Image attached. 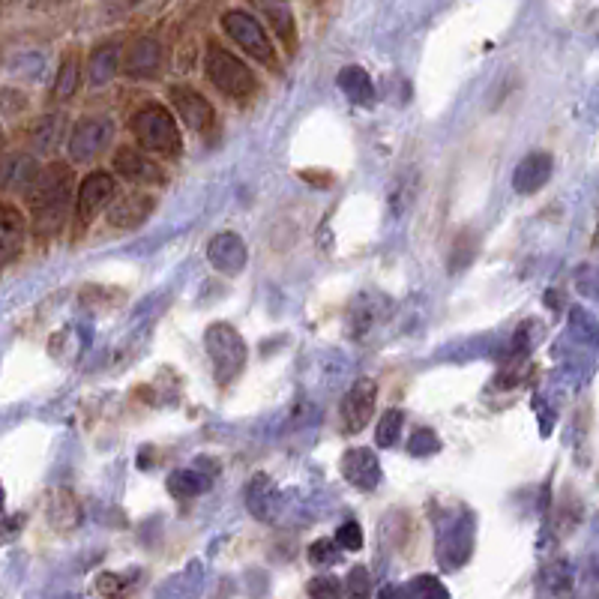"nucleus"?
I'll list each match as a JSON object with an SVG mask.
<instances>
[{"label": "nucleus", "mask_w": 599, "mask_h": 599, "mask_svg": "<svg viewBox=\"0 0 599 599\" xmlns=\"http://www.w3.org/2000/svg\"><path fill=\"white\" fill-rule=\"evenodd\" d=\"M96 591L105 599H120L126 597L129 582H126L123 576H117V573H102V576L96 579Z\"/></svg>", "instance_id": "nucleus-28"}, {"label": "nucleus", "mask_w": 599, "mask_h": 599, "mask_svg": "<svg viewBox=\"0 0 599 599\" xmlns=\"http://www.w3.org/2000/svg\"><path fill=\"white\" fill-rule=\"evenodd\" d=\"M39 165L33 162V156L27 153H12L6 159H0V189H30V183L36 180Z\"/></svg>", "instance_id": "nucleus-17"}, {"label": "nucleus", "mask_w": 599, "mask_h": 599, "mask_svg": "<svg viewBox=\"0 0 599 599\" xmlns=\"http://www.w3.org/2000/svg\"><path fill=\"white\" fill-rule=\"evenodd\" d=\"M378 599H402V591H399V588H393V585H387V588H381Z\"/></svg>", "instance_id": "nucleus-35"}, {"label": "nucleus", "mask_w": 599, "mask_h": 599, "mask_svg": "<svg viewBox=\"0 0 599 599\" xmlns=\"http://www.w3.org/2000/svg\"><path fill=\"white\" fill-rule=\"evenodd\" d=\"M114 72H117V45H99L87 63L90 84H105L114 78Z\"/></svg>", "instance_id": "nucleus-19"}, {"label": "nucleus", "mask_w": 599, "mask_h": 599, "mask_svg": "<svg viewBox=\"0 0 599 599\" xmlns=\"http://www.w3.org/2000/svg\"><path fill=\"white\" fill-rule=\"evenodd\" d=\"M552 177V156L549 153H531L519 162L516 174H513V186L522 195H531L537 189H543Z\"/></svg>", "instance_id": "nucleus-16"}, {"label": "nucleus", "mask_w": 599, "mask_h": 599, "mask_svg": "<svg viewBox=\"0 0 599 599\" xmlns=\"http://www.w3.org/2000/svg\"><path fill=\"white\" fill-rule=\"evenodd\" d=\"M204 345H207V357H210V366H213V375H216L219 384H228V381H234L243 372V366H246V342L231 324L207 327Z\"/></svg>", "instance_id": "nucleus-3"}, {"label": "nucleus", "mask_w": 599, "mask_h": 599, "mask_svg": "<svg viewBox=\"0 0 599 599\" xmlns=\"http://www.w3.org/2000/svg\"><path fill=\"white\" fill-rule=\"evenodd\" d=\"M24 237H27V222L24 216L9 207V204H0V267L12 264L21 249H24Z\"/></svg>", "instance_id": "nucleus-14"}, {"label": "nucleus", "mask_w": 599, "mask_h": 599, "mask_svg": "<svg viewBox=\"0 0 599 599\" xmlns=\"http://www.w3.org/2000/svg\"><path fill=\"white\" fill-rule=\"evenodd\" d=\"M78 81H81V69H78V60L75 54L63 57L60 69H57V81H54V99H69L75 90H78Z\"/></svg>", "instance_id": "nucleus-21"}, {"label": "nucleus", "mask_w": 599, "mask_h": 599, "mask_svg": "<svg viewBox=\"0 0 599 599\" xmlns=\"http://www.w3.org/2000/svg\"><path fill=\"white\" fill-rule=\"evenodd\" d=\"M204 69H207V78L213 81L216 90H222L225 96H234V99H243L255 90V75L252 69L234 57L231 51L219 48V45H210L207 48V60H204Z\"/></svg>", "instance_id": "nucleus-4"}, {"label": "nucleus", "mask_w": 599, "mask_h": 599, "mask_svg": "<svg viewBox=\"0 0 599 599\" xmlns=\"http://www.w3.org/2000/svg\"><path fill=\"white\" fill-rule=\"evenodd\" d=\"M378 402V384L372 378H360L342 399V420L348 432H360L369 426Z\"/></svg>", "instance_id": "nucleus-7"}, {"label": "nucleus", "mask_w": 599, "mask_h": 599, "mask_svg": "<svg viewBox=\"0 0 599 599\" xmlns=\"http://www.w3.org/2000/svg\"><path fill=\"white\" fill-rule=\"evenodd\" d=\"M111 195H114V177L111 174H105V171L87 174L78 186V219L90 222L99 210L108 207Z\"/></svg>", "instance_id": "nucleus-11"}, {"label": "nucleus", "mask_w": 599, "mask_h": 599, "mask_svg": "<svg viewBox=\"0 0 599 599\" xmlns=\"http://www.w3.org/2000/svg\"><path fill=\"white\" fill-rule=\"evenodd\" d=\"M300 177H303V180H309V183H318V189H327V186L333 183V177H330V174H315V171H303Z\"/></svg>", "instance_id": "nucleus-34"}, {"label": "nucleus", "mask_w": 599, "mask_h": 599, "mask_svg": "<svg viewBox=\"0 0 599 599\" xmlns=\"http://www.w3.org/2000/svg\"><path fill=\"white\" fill-rule=\"evenodd\" d=\"M135 141L150 150V153H159V156H174L180 153V129L174 123V117L168 114L165 105L159 102H150L144 108H138L132 114V123H129Z\"/></svg>", "instance_id": "nucleus-2"}, {"label": "nucleus", "mask_w": 599, "mask_h": 599, "mask_svg": "<svg viewBox=\"0 0 599 599\" xmlns=\"http://www.w3.org/2000/svg\"><path fill=\"white\" fill-rule=\"evenodd\" d=\"M33 141H36L39 150H51V147L60 141V117H45V120L39 123Z\"/></svg>", "instance_id": "nucleus-29"}, {"label": "nucleus", "mask_w": 599, "mask_h": 599, "mask_svg": "<svg viewBox=\"0 0 599 599\" xmlns=\"http://www.w3.org/2000/svg\"><path fill=\"white\" fill-rule=\"evenodd\" d=\"M51 522L60 531H69V528H75L81 522V510H78V504H75L72 495H57L54 510H51Z\"/></svg>", "instance_id": "nucleus-23"}, {"label": "nucleus", "mask_w": 599, "mask_h": 599, "mask_svg": "<svg viewBox=\"0 0 599 599\" xmlns=\"http://www.w3.org/2000/svg\"><path fill=\"white\" fill-rule=\"evenodd\" d=\"M246 258V243L234 231H219L207 246V261L225 276H237L246 267Z\"/></svg>", "instance_id": "nucleus-10"}, {"label": "nucleus", "mask_w": 599, "mask_h": 599, "mask_svg": "<svg viewBox=\"0 0 599 599\" xmlns=\"http://www.w3.org/2000/svg\"><path fill=\"white\" fill-rule=\"evenodd\" d=\"M342 552V546L336 543V540H318V543H312L309 546V561L315 564V567H333V564H339V555Z\"/></svg>", "instance_id": "nucleus-25"}, {"label": "nucleus", "mask_w": 599, "mask_h": 599, "mask_svg": "<svg viewBox=\"0 0 599 599\" xmlns=\"http://www.w3.org/2000/svg\"><path fill=\"white\" fill-rule=\"evenodd\" d=\"M153 207H156L153 195H147L141 189L138 192H126L114 204H108V225L111 228H123V231L138 228L153 213Z\"/></svg>", "instance_id": "nucleus-9"}, {"label": "nucleus", "mask_w": 599, "mask_h": 599, "mask_svg": "<svg viewBox=\"0 0 599 599\" xmlns=\"http://www.w3.org/2000/svg\"><path fill=\"white\" fill-rule=\"evenodd\" d=\"M408 450H411L414 456H432V453L441 450V441H438V435H435L432 429H420V432H414V438L408 441Z\"/></svg>", "instance_id": "nucleus-30"}, {"label": "nucleus", "mask_w": 599, "mask_h": 599, "mask_svg": "<svg viewBox=\"0 0 599 599\" xmlns=\"http://www.w3.org/2000/svg\"><path fill=\"white\" fill-rule=\"evenodd\" d=\"M171 105L177 108V114H180V120L189 126V129H195V132H204V129H210L213 126V105L198 93V90H192V87H183V84H177V87H171Z\"/></svg>", "instance_id": "nucleus-8"}, {"label": "nucleus", "mask_w": 599, "mask_h": 599, "mask_svg": "<svg viewBox=\"0 0 599 599\" xmlns=\"http://www.w3.org/2000/svg\"><path fill=\"white\" fill-rule=\"evenodd\" d=\"M114 171L123 174L126 180L138 183V186H150V183H162L165 180L162 168L150 156H144V153H138L132 147H120L114 153Z\"/></svg>", "instance_id": "nucleus-13"}, {"label": "nucleus", "mask_w": 599, "mask_h": 599, "mask_svg": "<svg viewBox=\"0 0 599 599\" xmlns=\"http://www.w3.org/2000/svg\"><path fill=\"white\" fill-rule=\"evenodd\" d=\"M405 599H450L447 588L435 579V576H417L411 579V585L402 591Z\"/></svg>", "instance_id": "nucleus-24"}, {"label": "nucleus", "mask_w": 599, "mask_h": 599, "mask_svg": "<svg viewBox=\"0 0 599 599\" xmlns=\"http://www.w3.org/2000/svg\"><path fill=\"white\" fill-rule=\"evenodd\" d=\"M336 543L345 549V552H360L363 549V528L357 522H345L339 531H336Z\"/></svg>", "instance_id": "nucleus-31"}, {"label": "nucleus", "mask_w": 599, "mask_h": 599, "mask_svg": "<svg viewBox=\"0 0 599 599\" xmlns=\"http://www.w3.org/2000/svg\"><path fill=\"white\" fill-rule=\"evenodd\" d=\"M72 201V171L63 162H51L36 174V180L27 189V204L33 210V228L39 234L60 231L66 210Z\"/></svg>", "instance_id": "nucleus-1"}, {"label": "nucleus", "mask_w": 599, "mask_h": 599, "mask_svg": "<svg viewBox=\"0 0 599 599\" xmlns=\"http://www.w3.org/2000/svg\"><path fill=\"white\" fill-rule=\"evenodd\" d=\"M345 594H348V599H372V579H369V570H366V567H354V570L348 573Z\"/></svg>", "instance_id": "nucleus-26"}, {"label": "nucleus", "mask_w": 599, "mask_h": 599, "mask_svg": "<svg viewBox=\"0 0 599 599\" xmlns=\"http://www.w3.org/2000/svg\"><path fill=\"white\" fill-rule=\"evenodd\" d=\"M123 69L132 78H153L162 69V45L156 39H135L123 57Z\"/></svg>", "instance_id": "nucleus-15"}, {"label": "nucleus", "mask_w": 599, "mask_h": 599, "mask_svg": "<svg viewBox=\"0 0 599 599\" xmlns=\"http://www.w3.org/2000/svg\"><path fill=\"white\" fill-rule=\"evenodd\" d=\"M204 489H207V480H204L201 474H195V471H174V474L168 477V492H171V498H177V501L195 498V495H201Z\"/></svg>", "instance_id": "nucleus-20"}, {"label": "nucleus", "mask_w": 599, "mask_h": 599, "mask_svg": "<svg viewBox=\"0 0 599 599\" xmlns=\"http://www.w3.org/2000/svg\"><path fill=\"white\" fill-rule=\"evenodd\" d=\"M114 138V123L105 117H84L69 135V156L72 162L96 159Z\"/></svg>", "instance_id": "nucleus-6"}, {"label": "nucleus", "mask_w": 599, "mask_h": 599, "mask_svg": "<svg viewBox=\"0 0 599 599\" xmlns=\"http://www.w3.org/2000/svg\"><path fill=\"white\" fill-rule=\"evenodd\" d=\"M402 426H405V417H402V411H387V414L378 420V429H375V444H378L381 450L393 447V444L399 441V435H402Z\"/></svg>", "instance_id": "nucleus-22"}, {"label": "nucleus", "mask_w": 599, "mask_h": 599, "mask_svg": "<svg viewBox=\"0 0 599 599\" xmlns=\"http://www.w3.org/2000/svg\"><path fill=\"white\" fill-rule=\"evenodd\" d=\"M345 588L336 576H315L309 582V597L312 599H342Z\"/></svg>", "instance_id": "nucleus-27"}, {"label": "nucleus", "mask_w": 599, "mask_h": 599, "mask_svg": "<svg viewBox=\"0 0 599 599\" xmlns=\"http://www.w3.org/2000/svg\"><path fill=\"white\" fill-rule=\"evenodd\" d=\"M222 27H225V33L246 51V54H252L255 60H261V63H273L276 60V51H273V42H270V36L264 33V27L258 24V18H252L249 12H225L222 15Z\"/></svg>", "instance_id": "nucleus-5"}, {"label": "nucleus", "mask_w": 599, "mask_h": 599, "mask_svg": "<svg viewBox=\"0 0 599 599\" xmlns=\"http://www.w3.org/2000/svg\"><path fill=\"white\" fill-rule=\"evenodd\" d=\"M0 144H3V135H0Z\"/></svg>", "instance_id": "nucleus-37"}, {"label": "nucleus", "mask_w": 599, "mask_h": 599, "mask_svg": "<svg viewBox=\"0 0 599 599\" xmlns=\"http://www.w3.org/2000/svg\"><path fill=\"white\" fill-rule=\"evenodd\" d=\"M594 573H597V576H599V555H597V558H594Z\"/></svg>", "instance_id": "nucleus-36"}, {"label": "nucleus", "mask_w": 599, "mask_h": 599, "mask_svg": "<svg viewBox=\"0 0 599 599\" xmlns=\"http://www.w3.org/2000/svg\"><path fill=\"white\" fill-rule=\"evenodd\" d=\"M267 15H270L273 27H276L279 33H285L288 45H294V21H291V12H288V9H282V6H270V9H267Z\"/></svg>", "instance_id": "nucleus-32"}, {"label": "nucleus", "mask_w": 599, "mask_h": 599, "mask_svg": "<svg viewBox=\"0 0 599 599\" xmlns=\"http://www.w3.org/2000/svg\"><path fill=\"white\" fill-rule=\"evenodd\" d=\"M546 585L549 588H555V591H567L570 585H573V573L567 570V564H552L549 570H546Z\"/></svg>", "instance_id": "nucleus-33"}, {"label": "nucleus", "mask_w": 599, "mask_h": 599, "mask_svg": "<svg viewBox=\"0 0 599 599\" xmlns=\"http://www.w3.org/2000/svg\"><path fill=\"white\" fill-rule=\"evenodd\" d=\"M342 474L351 486L363 489V492H372L378 483H381V465H378V456L366 447H357V450H348L342 456Z\"/></svg>", "instance_id": "nucleus-12"}, {"label": "nucleus", "mask_w": 599, "mask_h": 599, "mask_svg": "<svg viewBox=\"0 0 599 599\" xmlns=\"http://www.w3.org/2000/svg\"><path fill=\"white\" fill-rule=\"evenodd\" d=\"M339 90L357 105H369L375 99V84L363 66H345L339 72Z\"/></svg>", "instance_id": "nucleus-18"}]
</instances>
